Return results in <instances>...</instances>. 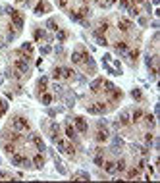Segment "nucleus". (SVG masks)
<instances>
[{
  "instance_id": "f257e3e1",
  "label": "nucleus",
  "mask_w": 160,
  "mask_h": 183,
  "mask_svg": "<svg viewBox=\"0 0 160 183\" xmlns=\"http://www.w3.org/2000/svg\"><path fill=\"white\" fill-rule=\"evenodd\" d=\"M10 125H12L14 131H17V133H21V131H27L29 129V122L25 118H21V116H14L12 122H10Z\"/></svg>"
},
{
  "instance_id": "f03ea898",
  "label": "nucleus",
  "mask_w": 160,
  "mask_h": 183,
  "mask_svg": "<svg viewBox=\"0 0 160 183\" xmlns=\"http://www.w3.org/2000/svg\"><path fill=\"white\" fill-rule=\"evenodd\" d=\"M54 143L58 145V151H60V152H64V154L71 156V158L75 156V148H74V145H71V143H66L64 139H60V137H58Z\"/></svg>"
},
{
  "instance_id": "7ed1b4c3",
  "label": "nucleus",
  "mask_w": 160,
  "mask_h": 183,
  "mask_svg": "<svg viewBox=\"0 0 160 183\" xmlns=\"http://www.w3.org/2000/svg\"><path fill=\"white\" fill-rule=\"evenodd\" d=\"M108 137H110V129H108V127H97V135H94V141L104 143V141H108Z\"/></svg>"
},
{
  "instance_id": "20e7f679",
  "label": "nucleus",
  "mask_w": 160,
  "mask_h": 183,
  "mask_svg": "<svg viewBox=\"0 0 160 183\" xmlns=\"http://www.w3.org/2000/svg\"><path fill=\"white\" fill-rule=\"evenodd\" d=\"M12 162L16 164V166H23V168H31V166H33V162H31V160H27L25 156H19V154H14Z\"/></svg>"
},
{
  "instance_id": "39448f33",
  "label": "nucleus",
  "mask_w": 160,
  "mask_h": 183,
  "mask_svg": "<svg viewBox=\"0 0 160 183\" xmlns=\"http://www.w3.org/2000/svg\"><path fill=\"white\" fill-rule=\"evenodd\" d=\"M64 131H66V135H68V139H70V141L77 143V129H75L74 125H70V123L66 122V125H64Z\"/></svg>"
},
{
  "instance_id": "423d86ee",
  "label": "nucleus",
  "mask_w": 160,
  "mask_h": 183,
  "mask_svg": "<svg viewBox=\"0 0 160 183\" xmlns=\"http://www.w3.org/2000/svg\"><path fill=\"white\" fill-rule=\"evenodd\" d=\"M106 108H108L106 104H102V102H97V104H91L87 110H89L91 114H104V112H106Z\"/></svg>"
},
{
  "instance_id": "0eeeda50",
  "label": "nucleus",
  "mask_w": 160,
  "mask_h": 183,
  "mask_svg": "<svg viewBox=\"0 0 160 183\" xmlns=\"http://www.w3.org/2000/svg\"><path fill=\"white\" fill-rule=\"evenodd\" d=\"M33 12L37 14V16H41V14H45V12H50V4L45 2V0H41V2H37V6L33 8Z\"/></svg>"
},
{
  "instance_id": "6e6552de",
  "label": "nucleus",
  "mask_w": 160,
  "mask_h": 183,
  "mask_svg": "<svg viewBox=\"0 0 160 183\" xmlns=\"http://www.w3.org/2000/svg\"><path fill=\"white\" fill-rule=\"evenodd\" d=\"M12 25L16 29H21L23 27V16H21L19 12H16V10H14V14H12Z\"/></svg>"
},
{
  "instance_id": "1a4fd4ad",
  "label": "nucleus",
  "mask_w": 160,
  "mask_h": 183,
  "mask_svg": "<svg viewBox=\"0 0 160 183\" xmlns=\"http://www.w3.org/2000/svg\"><path fill=\"white\" fill-rule=\"evenodd\" d=\"M74 123H75L74 127L79 131V133H85V131H87V122L83 118H79V116H77V118H74Z\"/></svg>"
},
{
  "instance_id": "9d476101",
  "label": "nucleus",
  "mask_w": 160,
  "mask_h": 183,
  "mask_svg": "<svg viewBox=\"0 0 160 183\" xmlns=\"http://www.w3.org/2000/svg\"><path fill=\"white\" fill-rule=\"evenodd\" d=\"M31 141H33V145L37 146V151H39V152H45V151H46V146H45V143L41 141V137H39L37 133H33V135H31Z\"/></svg>"
},
{
  "instance_id": "9b49d317",
  "label": "nucleus",
  "mask_w": 160,
  "mask_h": 183,
  "mask_svg": "<svg viewBox=\"0 0 160 183\" xmlns=\"http://www.w3.org/2000/svg\"><path fill=\"white\" fill-rule=\"evenodd\" d=\"M116 52H118L120 56H125V58H127V52H129L127 43H116Z\"/></svg>"
},
{
  "instance_id": "f8f14e48",
  "label": "nucleus",
  "mask_w": 160,
  "mask_h": 183,
  "mask_svg": "<svg viewBox=\"0 0 160 183\" xmlns=\"http://www.w3.org/2000/svg\"><path fill=\"white\" fill-rule=\"evenodd\" d=\"M87 58V52H74L71 54V62L74 64H81V62H85Z\"/></svg>"
},
{
  "instance_id": "ddd939ff",
  "label": "nucleus",
  "mask_w": 160,
  "mask_h": 183,
  "mask_svg": "<svg viewBox=\"0 0 160 183\" xmlns=\"http://www.w3.org/2000/svg\"><path fill=\"white\" fill-rule=\"evenodd\" d=\"M46 87H48V77H41V79H39V83H37V91L43 94L46 91Z\"/></svg>"
},
{
  "instance_id": "4468645a",
  "label": "nucleus",
  "mask_w": 160,
  "mask_h": 183,
  "mask_svg": "<svg viewBox=\"0 0 160 183\" xmlns=\"http://www.w3.org/2000/svg\"><path fill=\"white\" fill-rule=\"evenodd\" d=\"M60 75H62V79H71V77H75L74 69H70V68H60Z\"/></svg>"
},
{
  "instance_id": "2eb2a0df",
  "label": "nucleus",
  "mask_w": 160,
  "mask_h": 183,
  "mask_svg": "<svg viewBox=\"0 0 160 183\" xmlns=\"http://www.w3.org/2000/svg\"><path fill=\"white\" fill-rule=\"evenodd\" d=\"M102 168H104V171H108V174H116V164L112 162V160H108V162H102Z\"/></svg>"
},
{
  "instance_id": "dca6fc26",
  "label": "nucleus",
  "mask_w": 160,
  "mask_h": 183,
  "mask_svg": "<svg viewBox=\"0 0 160 183\" xmlns=\"http://www.w3.org/2000/svg\"><path fill=\"white\" fill-rule=\"evenodd\" d=\"M33 39H35V41H41V39H50V35H46V33L43 31V29H35Z\"/></svg>"
},
{
  "instance_id": "f3484780",
  "label": "nucleus",
  "mask_w": 160,
  "mask_h": 183,
  "mask_svg": "<svg viewBox=\"0 0 160 183\" xmlns=\"http://www.w3.org/2000/svg\"><path fill=\"white\" fill-rule=\"evenodd\" d=\"M33 166L35 168H43V166H45V156H43V154L33 156Z\"/></svg>"
},
{
  "instance_id": "a211bd4d",
  "label": "nucleus",
  "mask_w": 160,
  "mask_h": 183,
  "mask_svg": "<svg viewBox=\"0 0 160 183\" xmlns=\"http://www.w3.org/2000/svg\"><path fill=\"white\" fill-rule=\"evenodd\" d=\"M120 29H122V31H129V29H131V21L129 19H125V17H123V19H120Z\"/></svg>"
},
{
  "instance_id": "6ab92c4d",
  "label": "nucleus",
  "mask_w": 160,
  "mask_h": 183,
  "mask_svg": "<svg viewBox=\"0 0 160 183\" xmlns=\"http://www.w3.org/2000/svg\"><path fill=\"white\" fill-rule=\"evenodd\" d=\"M120 123H123V125H129V112H122L120 114Z\"/></svg>"
},
{
  "instance_id": "aec40b11",
  "label": "nucleus",
  "mask_w": 160,
  "mask_h": 183,
  "mask_svg": "<svg viewBox=\"0 0 160 183\" xmlns=\"http://www.w3.org/2000/svg\"><path fill=\"white\" fill-rule=\"evenodd\" d=\"M127 14H129V16H133V17H135V16H139V8H137V6L135 4H131V6H127Z\"/></svg>"
},
{
  "instance_id": "412c9836",
  "label": "nucleus",
  "mask_w": 160,
  "mask_h": 183,
  "mask_svg": "<svg viewBox=\"0 0 160 183\" xmlns=\"http://www.w3.org/2000/svg\"><path fill=\"white\" fill-rule=\"evenodd\" d=\"M100 87H102V79H97V81H93V83H91V91H93V93H97V91H99L100 89Z\"/></svg>"
},
{
  "instance_id": "4be33fe9",
  "label": "nucleus",
  "mask_w": 160,
  "mask_h": 183,
  "mask_svg": "<svg viewBox=\"0 0 160 183\" xmlns=\"http://www.w3.org/2000/svg\"><path fill=\"white\" fill-rule=\"evenodd\" d=\"M139 175H141V170H139V168H133V170L127 171V177H129V179H135V177H139Z\"/></svg>"
},
{
  "instance_id": "5701e85b",
  "label": "nucleus",
  "mask_w": 160,
  "mask_h": 183,
  "mask_svg": "<svg viewBox=\"0 0 160 183\" xmlns=\"http://www.w3.org/2000/svg\"><path fill=\"white\" fill-rule=\"evenodd\" d=\"M21 52L31 54V52H33V45H31V43H23V45H21Z\"/></svg>"
},
{
  "instance_id": "b1692460",
  "label": "nucleus",
  "mask_w": 160,
  "mask_h": 183,
  "mask_svg": "<svg viewBox=\"0 0 160 183\" xmlns=\"http://www.w3.org/2000/svg\"><path fill=\"white\" fill-rule=\"evenodd\" d=\"M41 102L43 104H50V102H52V94H48L45 91V93H43V97H41Z\"/></svg>"
},
{
  "instance_id": "393cba45",
  "label": "nucleus",
  "mask_w": 160,
  "mask_h": 183,
  "mask_svg": "<svg viewBox=\"0 0 160 183\" xmlns=\"http://www.w3.org/2000/svg\"><path fill=\"white\" fill-rule=\"evenodd\" d=\"M143 116H145V122L148 123V127L152 129V127H154V123H156V122H154V116H151V114H143Z\"/></svg>"
},
{
  "instance_id": "a878e982",
  "label": "nucleus",
  "mask_w": 160,
  "mask_h": 183,
  "mask_svg": "<svg viewBox=\"0 0 160 183\" xmlns=\"http://www.w3.org/2000/svg\"><path fill=\"white\" fill-rule=\"evenodd\" d=\"M114 164H116V171H123V170H125V160H123V158H120L118 162H114Z\"/></svg>"
},
{
  "instance_id": "bb28decb",
  "label": "nucleus",
  "mask_w": 160,
  "mask_h": 183,
  "mask_svg": "<svg viewBox=\"0 0 160 183\" xmlns=\"http://www.w3.org/2000/svg\"><path fill=\"white\" fill-rule=\"evenodd\" d=\"M94 41L99 43V45H102V46H106V45H108V41L104 39L102 35H99V33H94Z\"/></svg>"
},
{
  "instance_id": "cd10ccee",
  "label": "nucleus",
  "mask_w": 160,
  "mask_h": 183,
  "mask_svg": "<svg viewBox=\"0 0 160 183\" xmlns=\"http://www.w3.org/2000/svg\"><path fill=\"white\" fill-rule=\"evenodd\" d=\"M6 110H8V102H6V100H0V116H4Z\"/></svg>"
},
{
  "instance_id": "c85d7f7f",
  "label": "nucleus",
  "mask_w": 160,
  "mask_h": 183,
  "mask_svg": "<svg viewBox=\"0 0 160 183\" xmlns=\"http://www.w3.org/2000/svg\"><path fill=\"white\" fill-rule=\"evenodd\" d=\"M46 27H48L50 31H58V25H56V21H52V19H48V21H46Z\"/></svg>"
},
{
  "instance_id": "c756f323",
  "label": "nucleus",
  "mask_w": 160,
  "mask_h": 183,
  "mask_svg": "<svg viewBox=\"0 0 160 183\" xmlns=\"http://www.w3.org/2000/svg\"><path fill=\"white\" fill-rule=\"evenodd\" d=\"M141 118H143V110H135L133 112V122H139Z\"/></svg>"
},
{
  "instance_id": "7c9ffc66",
  "label": "nucleus",
  "mask_w": 160,
  "mask_h": 183,
  "mask_svg": "<svg viewBox=\"0 0 160 183\" xmlns=\"http://www.w3.org/2000/svg\"><path fill=\"white\" fill-rule=\"evenodd\" d=\"M56 33H58L56 37H58V41H60V43H62V41H66V37H68V35H66V31H62V29H58Z\"/></svg>"
},
{
  "instance_id": "2f4dec72",
  "label": "nucleus",
  "mask_w": 160,
  "mask_h": 183,
  "mask_svg": "<svg viewBox=\"0 0 160 183\" xmlns=\"http://www.w3.org/2000/svg\"><path fill=\"white\" fill-rule=\"evenodd\" d=\"M131 97L135 98V100H141V97H143V94H141L139 89H133V91H131Z\"/></svg>"
},
{
  "instance_id": "473e14b6",
  "label": "nucleus",
  "mask_w": 160,
  "mask_h": 183,
  "mask_svg": "<svg viewBox=\"0 0 160 183\" xmlns=\"http://www.w3.org/2000/svg\"><path fill=\"white\" fill-rule=\"evenodd\" d=\"M52 77H54V79H62V75H60V68H54V69H52Z\"/></svg>"
},
{
  "instance_id": "72a5a7b5",
  "label": "nucleus",
  "mask_w": 160,
  "mask_h": 183,
  "mask_svg": "<svg viewBox=\"0 0 160 183\" xmlns=\"http://www.w3.org/2000/svg\"><path fill=\"white\" fill-rule=\"evenodd\" d=\"M41 52H43V54H50V52H52V46H50V45H45V46L41 48Z\"/></svg>"
},
{
  "instance_id": "f704fd0d",
  "label": "nucleus",
  "mask_w": 160,
  "mask_h": 183,
  "mask_svg": "<svg viewBox=\"0 0 160 183\" xmlns=\"http://www.w3.org/2000/svg\"><path fill=\"white\" fill-rule=\"evenodd\" d=\"M102 162H104V160H102V154H97V156H94V164H97V166H102Z\"/></svg>"
},
{
  "instance_id": "c9c22d12",
  "label": "nucleus",
  "mask_w": 160,
  "mask_h": 183,
  "mask_svg": "<svg viewBox=\"0 0 160 183\" xmlns=\"http://www.w3.org/2000/svg\"><path fill=\"white\" fill-rule=\"evenodd\" d=\"M120 2H122V8H127V6L133 4V0H120Z\"/></svg>"
},
{
  "instance_id": "e433bc0d",
  "label": "nucleus",
  "mask_w": 160,
  "mask_h": 183,
  "mask_svg": "<svg viewBox=\"0 0 160 183\" xmlns=\"http://www.w3.org/2000/svg\"><path fill=\"white\" fill-rule=\"evenodd\" d=\"M152 141H154V139H152V135H151V133H147V135H145V143H147V145H151Z\"/></svg>"
},
{
  "instance_id": "4c0bfd02",
  "label": "nucleus",
  "mask_w": 160,
  "mask_h": 183,
  "mask_svg": "<svg viewBox=\"0 0 160 183\" xmlns=\"http://www.w3.org/2000/svg\"><path fill=\"white\" fill-rule=\"evenodd\" d=\"M52 91H54V93H62V85L54 83V85H52Z\"/></svg>"
},
{
  "instance_id": "58836bf2",
  "label": "nucleus",
  "mask_w": 160,
  "mask_h": 183,
  "mask_svg": "<svg viewBox=\"0 0 160 183\" xmlns=\"http://www.w3.org/2000/svg\"><path fill=\"white\" fill-rule=\"evenodd\" d=\"M112 143H114V146H122V139H120V137H114V141H112Z\"/></svg>"
},
{
  "instance_id": "ea45409f",
  "label": "nucleus",
  "mask_w": 160,
  "mask_h": 183,
  "mask_svg": "<svg viewBox=\"0 0 160 183\" xmlns=\"http://www.w3.org/2000/svg\"><path fill=\"white\" fill-rule=\"evenodd\" d=\"M66 106L71 108V106H74V98H66Z\"/></svg>"
},
{
  "instance_id": "a19ab883",
  "label": "nucleus",
  "mask_w": 160,
  "mask_h": 183,
  "mask_svg": "<svg viewBox=\"0 0 160 183\" xmlns=\"http://www.w3.org/2000/svg\"><path fill=\"white\" fill-rule=\"evenodd\" d=\"M77 81H79V83H87V79H85V75H79V77H77Z\"/></svg>"
},
{
  "instance_id": "79ce46f5",
  "label": "nucleus",
  "mask_w": 160,
  "mask_h": 183,
  "mask_svg": "<svg viewBox=\"0 0 160 183\" xmlns=\"http://www.w3.org/2000/svg\"><path fill=\"white\" fill-rule=\"evenodd\" d=\"M0 177H8V175H6V171H2V170H0Z\"/></svg>"
},
{
  "instance_id": "37998d69",
  "label": "nucleus",
  "mask_w": 160,
  "mask_h": 183,
  "mask_svg": "<svg viewBox=\"0 0 160 183\" xmlns=\"http://www.w3.org/2000/svg\"><path fill=\"white\" fill-rule=\"evenodd\" d=\"M0 83H2V77H0Z\"/></svg>"
}]
</instances>
